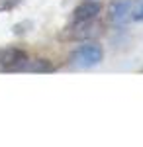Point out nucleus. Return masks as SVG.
I'll list each match as a JSON object with an SVG mask.
<instances>
[{"instance_id": "nucleus-8", "label": "nucleus", "mask_w": 143, "mask_h": 147, "mask_svg": "<svg viewBox=\"0 0 143 147\" xmlns=\"http://www.w3.org/2000/svg\"><path fill=\"white\" fill-rule=\"evenodd\" d=\"M20 0H0V10H12Z\"/></svg>"}, {"instance_id": "nucleus-4", "label": "nucleus", "mask_w": 143, "mask_h": 147, "mask_svg": "<svg viewBox=\"0 0 143 147\" xmlns=\"http://www.w3.org/2000/svg\"><path fill=\"white\" fill-rule=\"evenodd\" d=\"M26 53L22 49H16V47H4L0 49V73H16L18 67L26 61Z\"/></svg>"}, {"instance_id": "nucleus-5", "label": "nucleus", "mask_w": 143, "mask_h": 147, "mask_svg": "<svg viewBox=\"0 0 143 147\" xmlns=\"http://www.w3.org/2000/svg\"><path fill=\"white\" fill-rule=\"evenodd\" d=\"M100 10H102V4H100L98 0H84V2H80L75 8L73 22H90V20H96Z\"/></svg>"}, {"instance_id": "nucleus-6", "label": "nucleus", "mask_w": 143, "mask_h": 147, "mask_svg": "<svg viewBox=\"0 0 143 147\" xmlns=\"http://www.w3.org/2000/svg\"><path fill=\"white\" fill-rule=\"evenodd\" d=\"M16 73H53V65L45 59H30L26 57L22 65L18 67Z\"/></svg>"}, {"instance_id": "nucleus-1", "label": "nucleus", "mask_w": 143, "mask_h": 147, "mask_svg": "<svg viewBox=\"0 0 143 147\" xmlns=\"http://www.w3.org/2000/svg\"><path fill=\"white\" fill-rule=\"evenodd\" d=\"M102 59H104V49L100 43H96L92 39V41H86L84 45L77 47L71 53L69 65L73 69H90V67H96Z\"/></svg>"}, {"instance_id": "nucleus-2", "label": "nucleus", "mask_w": 143, "mask_h": 147, "mask_svg": "<svg viewBox=\"0 0 143 147\" xmlns=\"http://www.w3.org/2000/svg\"><path fill=\"white\" fill-rule=\"evenodd\" d=\"M102 34V26L96 20L90 22H73L65 30V37L73 41H92L94 37Z\"/></svg>"}, {"instance_id": "nucleus-7", "label": "nucleus", "mask_w": 143, "mask_h": 147, "mask_svg": "<svg viewBox=\"0 0 143 147\" xmlns=\"http://www.w3.org/2000/svg\"><path fill=\"white\" fill-rule=\"evenodd\" d=\"M133 20L143 22V0H133Z\"/></svg>"}, {"instance_id": "nucleus-3", "label": "nucleus", "mask_w": 143, "mask_h": 147, "mask_svg": "<svg viewBox=\"0 0 143 147\" xmlns=\"http://www.w3.org/2000/svg\"><path fill=\"white\" fill-rule=\"evenodd\" d=\"M133 20V0H114L110 4V22L114 26H125Z\"/></svg>"}]
</instances>
